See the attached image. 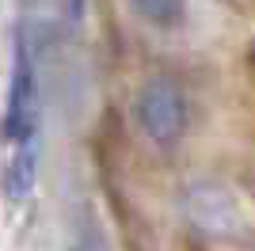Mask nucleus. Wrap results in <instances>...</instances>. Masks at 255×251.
I'll return each instance as SVG.
<instances>
[{"instance_id": "f257e3e1", "label": "nucleus", "mask_w": 255, "mask_h": 251, "mask_svg": "<svg viewBox=\"0 0 255 251\" xmlns=\"http://www.w3.org/2000/svg\"><path fill=\"white\" fill-rule=\"evenodd\" d=\"M38 84H42L38 80V42H34V27L23 23L15 34V61H11V88L8 111H4L8 148L38 141V118H42V88Z\"/></svg>"}, {"instance_id": "f03ea898", "label": "nucleus", "mask_w": 255, "mask_h": 251, "mask_svg": "<svg viewBox=\"0 0 255 251\" xmlns=\"http://www.w3.org/2000/svg\"><path fill=\"white\" fill-rule=\"evenodd\" d=\"M179 206L183 217L191 221V229L210 240H240L252 229L240 194L217 179H191L179 194Z\"/></svg>"}, {"instance_id": "7ed1b4c3", "label": "nucleus", "mask_w": 255, "mask_h": 251, "mask_svg": "<svg viewBox=\"0 0 255 251\" xmlns=\"http://www.w3.org/2000/svg\"><path fill=\"white\" fill-rule=\"evenodd\" d=\"M133 115H137L141 133L149 137L152 145H175V141L187 133L191 103H187V92H183L171 76H152L137 92Z\"/></svg>"}, {"instance_id": "20e7f679", "label": "nucleus", "mask_w": 255, "mask_h": 251, "mask_svg": "<svg viewBox=\"0 0 255 251\" xmlns=\"http://www.w3.org/2000/svg\"><path fill=\"white\" fill-rule=\"evenodd\" d=\"M38 179V141L34 145H15L4 156V194L8 198H27Z\"/></svg>"}, {"instance_id": "39448f33", "label": "nucleus", "mask_w": 255, "mask_h": 251, "mask_svg": "<svg viewBox=\"0 0 255 251\" xmlns=\"http://www.w3.org/2000/svg\"><path fill=\"white\" fill-rule=\"evenodd\" d=\"M129 8L137 11L145 23L168 31V27L183 23V15H187V0H129Z\"/></svg>"}]
</instances>
